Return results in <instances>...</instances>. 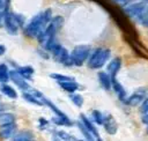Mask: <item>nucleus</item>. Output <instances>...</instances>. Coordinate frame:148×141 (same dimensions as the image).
<instances>
[{
  "mask_svg": "<svg viewBox=\"0 0 148 141\" xmlns=\"http://www.w3.org/2000/svg\"><path fill=\"white\" fill-rule=\"evenodd\" d=\"M9 1L10 0H0V28L3 24V17L6 13L9 10Z\"/></svg>",
  "mask_w": 148,
  "mask_h": 141,
  "instance_id": "obj_23",
  "label": "nucleus"
},
{
  "mask_svg": "<svg viewBox=\"0 0 148 141\" xmlns=\"http://www.w3.org/2000/svg\"><path fill=\"white\" fill-rule=\"evenodd\" d=\"M50 77L56 80L57 82H62V81H69V80H74V77L68 76V75H64V74H58V73H52L50 74Z\"/></svg>",
  "mask_w": 148,
  "mask_h": 141,
  "instance_id": "obj_28",
  "label": "nucleus"
},
{
  "mask_svg": "<svg viewBox=\"0 0 148 141\" xmlns=\"http://www.w3.org/2000/svg\"><path fill=\"white\" fill-rule=\"evenodd\" d=\"M51 54L53 57V59L59 62V64H62L65 66H73L72 62H71V54L68 53V51L61 45V44H57L51 51Z\"/></svg>",
  "mask_w": 148,
  "mask_h": 141,
  "instance_id": "obj_5",
  "label": "nucleus"
},
{
  "mask_svg": "<svg viewBox=\"0 0 148 141\" xmlns=\"http://www.w3.org/2000/svg\"><path fill=\"white\" fill-rule=\"evenodd\" d=\"M52 18V10L50 8L45 9L42 13H38L37 15H35L29 23L24 27V34L28 37H37L42 31L45 30V28L47 27V24L50 23Z\"/></svg>",
  "mask_w": 148,
  "mask_h": 141,
  "instance_id": "obj_1",
  "label": "nucleus"
},
{
  "mask_svg": "<svg viewBox=\"0 0 148 141\" xmlns=\"http://www.w3.org/2000/svg\"><path fill=\"white\" fill-rule=\"evenodd\" d=\"M76 126H77V128L80 129V132L82 133V135L84 136V139L86 140H89V141H92V140H96L95 139V136L92 135V133L86 127V125L81 121V120H79L77 123H76Z\"/></svg>",
  "mask_w": 148,
  "mask_h": 141,
  "instance_id": "obj_19",
  "label": "nucleus"
},
{
  "mask_svg": "<svg viewBox=\"0 0 148 141\" xmlns=\"http://www.w3.org/2000/svg\"><path fill=\"white\" fill-rule=\"evenodd\" d=\"M91 47L89 45H77L71 53V62L74 66H82L89 58Z\"/></svg>",
  "mask_w": 148,
  "mask_h": 141,
  "instance_id": "obj_3",
  "label": "nucleus"
},
{
  "mask_svg": "<svg viewBox=\"0 0 148 141\" xmlns=\"http://www.w3.org/2000/svg\"><path fill=\"white\" fill-rule=\"evenodd\" d=\"M116 2H119V3H123V5H126V3H128L130 1H132V0H114Z\"/></svg>",
  "mask_w": 148,
  "mask_h": 141,
  "instance_id": "obj_32",
  "label": "nucleus"
},
{
  "mask_svg": "<svg viewBox=\"0 0 148 141\" xmlns=\"http://www.w3.org/2000/svg\"><path fill=\"white\" fill-rule=\"evenodd\" d=\"M5 52H6V47H5L3 45H1V44H0V55H2Z\"/></svg>",
  "mask_w": 148,
  "mask_h": 141,
  "instance_id": "obj_33",
  "label": "nucleus"
},
{
  "mask_svg": "<svg viewBox=\"0 0 148 141\" xmlns=\"http://www.w3.org/2000/svg\"><path fill=\"white\" fill-rule=\"evenodd\" d=\"M13 121H15V116L13 113H9V112L0 113V125L7 124V123H13Z\"/></svg>",
  "mask_w": 148,
  "mask_h": 141,
  "instance_id": "obj_27",
  "label": "nucleus"
},
{
  "mask_svg": "<svg viewBox=\"0 0 148 141\" xmlns=\"http://www.w3.org/2000/svg\"><path fill=\"white\" fill-rule=\"evenodd\" d=\"M25 80H31L32 79V75L35 73L34 68L31 66H21V67H17L16 69Z\"/></svg>",
  "mask_w": 148,
  "mask_h": 141,
  "instance_id": "obj_20",
  "label": "nucleus"
},
{
  "mask_svg": "<svg viewBox=\"0 0 148 141\" xmlns=\"http://www.w3.org/2000/svg\"><path fill=\"white\" fill-rule=\"evenodd\" d=\"M148 96V88L146 87H141L135 89L125 101V104L130 105V106H136L138 104L142 103V101Z\"/></svg>",
  "mask_w": 148,
  "mask_h": 141,
  "instance_id": "obj_6",
  "label": "nucleus"
},
{
  "mask_svg": "<svg viewBox=\"0 0 148 141\" xmlns=\"http://www.w3.org/2000/svg\"><path fill=\"white\" fill-rule=\"evenodd\" d=\"M3 109H5V105L0 102V112H2V111H3Z\"/></svg>",
  "mask_w": 148,
  "mask_h": 141,
  "instance_id": "obj_34",
  "label": "nucleus"
},
{
  "mask_svg": "<svg viewBox=\"0 0 148 141\" xmlns=\"http://www.w3.org/2000/svg\"><path fill=\"white\" fill-rule=\"evenodd\" d=\"M112 89L114 90V92L118 95V98L125 103L126 98H127V95H126V90L125 88L121 86L120 82H118L117 79H112Z\"/></svg>",
  "mask_w": 148,
  "mask_h": 141,
  "instance_id": "obj_13",
  "label": "nucleus"
},
{
  "mask_svg": "<svg viewBox=\"0 0 148 141\" xmlns=\"http://www.w3.org/2000/svg\"><path fill=\"white\" fill-rule=\"evenodd\" d=\"M111 55V51L109 49L105 47H98L96 49L94 52L90 53L89 58H88V67L90 69H99L102 68L106 61L110 59Z\"/></svg>",
  "mask_w": 148,
  "mask_h": 141,
  "instance_id": "obj_2",
  "label": "nucleus"
},
{
  "mask_svg": "<svg viewBox=\"0 0 148 141\" xmlns=\"http://www.w3.org/2000/svg\"><path fill=\"white\" fill-rule=\"evenodd\" d=\"M147 13H148V6H147Z\"/></svg>",
  "mask_w": 148,
  "mask_h": 141,
  "instance_id": "obj_36",
  "label": "nucleus"
},
{
  "mask_svg": "<svg viewBox=\"0 0 148 141\" xmlns=\"http://www.w3.org/2000/svg\"><path fill=\"white\" fill-rule=\"evenodd\" d=\"M98 81L104 90H110L112 88V79L108 72H98Z\"/></svg>",
  "mask_w": 148,
  "mask_h": 141,
  "instance_id": "obj_12",
  "label": "nucleus"
},
{
  "mask_svg": "<svg viewBox=\"0 0 148 141\" xmlns=\"http://www.w3.org/2000/svg\"><path fill=\"white\" fill-rule=\"evenodd\" d=\"M3 25H5V29L7 30V32L9 35H17L18 32V23L16 21V17H15V13L8 10L3 17Z\"/></svg>",
  "mask_w": 148,
  "mask_h": 141,
  "instance_id": "obj_7",
  "label": "nucleus"
},
{
  "mask_svg": "<svg viewBox=\"0 0 148 141\" xmlns=\"http://www.w3.org/2000/svg\"><path fill=\"white\" fill-rule=\"evenodd\" d=\"M80 120L86 125V127L92 133V135L95 136V139H97V140H101V136H99V134H98V131H97V128H96V126L88 119V117L84 114V113H81L80 114Z\"/></svg>",
  "mask_w": 148,
  "mask_h": 141,
  "instance_id": "obj_14",
  "label": "nucleus"
},
{
  "mask_svg": "<svg viewBox=\"0 0 148 141\" xmlns=\"http://www.w3.org/2000/svg\"><path fill=\"white\" fill-rule=\"evenodd\" d=\"M146 132H147V134H148V125H147V128H146Z\"/></svg>",
  "mask_w": 148,
  "mask_h": 141,
  "instance_id": "obj_35",
  "label": "nucleus"
},
{
  "mask_svg": "<svg viewBox=\"0 0 148 141\" xmlns=\"http://www.w3.org/2000/svg\"><path fill=\"white\" fill-rule=\"evenodd\" d=\"M38 121H39V124H40V126H39L40 128H45V127L49 125V121H47V120H45L44 118H39V120H38Z\"/></svg>",
  "mask_w": 148,
  "mask_h": 141,
  "instance_id": "obj_30",
  "label": "nucleus"
},
{
  "mask_svg": "<svg viewBox=\"0 0 148 141\" xmlns=\"http://www.w3.org/2000/svg\"><path fill=\"white\" fill-rule=\"evenodd\" d=\"M9 73L10 70L8 69V66L6 64H0V83H6L10 80Z\"/></svg>",
  "mask_w": 148,
  "mask_h": 141,
  "instance_id": "obj_22",
  "label": "nucleus"
},
{
  "mask_svg": "<svg viewBox=\"0 0 148 141\" xmlns=\"http://www.w3.org/2000/svg\"><path fill=\"white\" fill-rule=\"evenodd\" d=\"M9 75H10V80L14 82V84L18 88V89H21L22 91H28L29 89H31L30 88V86H29V83L25 81V79L15 69H13V70H10V73H9Z\"/></svg>",
  "mask_w": 148,
  "mask_h": 141,
  "instance_id": "obj_8",
  "label": "nucleus"
},
{
  "mask_svg": "<svg viewBox=\"0 0 148 141\" xmlns=\"http://www.w3.org/2000/svg\"><path fill=\"white\" fill-rule=\"evenodd\" d=\"M15 131H16L15 121L0 125V139H9V138L12 139V136L15 134Z\"/></svg>",
  "mask_w": 148,
  "mask_h": 141,
  "instance_id": "obj_10",
  "label": "nucleus"
},
{
  "mask_svg": "<svg viewBox=\"0 0 148 141\" xmlns=\"http://www.w3.org/2000/svg\"><path fill=\"white\" fill-rule=\"evenodd\" d=\"M103 126L106 131V133H109L110 135H113L117 133V129H118V126H117V121L114 120L113 116L108 113L104 116V120H103Z\"/></svg>",
  "mask_w": 148,
  "mask_h": 141,
  "instance_id": "obj_9",
  "label": "nucleus"
},
{
  "mask_svg": "<svg viewBox=\"0 0 148 141\" xmlns=\"http://www.w3.org/2000/svg\"><path fill=\"white\" fill-rule=\"evenodd\" d=\"M35 139V135L31 131H21L15 133L12 136V140L14 141H31Z\"/></svg>",
  "mask_w": 148,
  "mask_h": 141,
  "instance_id": "obj_15",
  "label": "nucleus"
},
{
  "mask_svg": "<svg viewBox=\"0 0 148 141\" xmlns=\"http://www.w3.org/2000/svg\"><path fill=\"white\" fill-rule=\"evenodd\" d=\"M146 12H147V2L143 0H135V1L133 0V2L126 3L124 8V13L127 16L134 18H139Z\"/></svg>",
  "mask_w": 148,
  "mask_h": 141,
  "instance_id": "obj_4",
  "label": "nucleus"
},
{
  "mask_svg": "<svg viewBox=\"0 0 148 141\" xmlns=\"http://www.w3.org/2000/svg\"><path fill=\"white\" fill-rule=\"evenodd\" d=\"M22 97H23L27 102H29V103H31V104H34V105H38V106H43V105H44L43 101H42L38 96H36L32 91H30V92L23 91V92H22Z\"/></svg>",
  "mask_w": 148,
  "mask_h": 141,
  "instance_id": "obj_18",
  "label": "nucleus"
},
{
  "mask_svg": "<svg viewBox=\"0 0 148 141\" xmlns=\"http://www.w3.org/2000/svg\"><path fill=\"white\" fill-rule=\"evenodd\" d=\"M0 91L5 96H7L8 98H10V99H16L18 97L16 90L13 87H10L9 84H7V83H0Z\"/></svg>",
  "mask_w": 148,
  "mask_h": 141,
  "instance_id": "obj_17",
  "label": "nucleus"
},
{
  "mask_svg": "<svg viewBox=\"0 0 148 141\" xmlns=\"http://www.w3.org/2000/svg\"><path fill=\"white\" fill-rule=\"evenodd\" d=\"M59 83V86H60V88L62 89V90H65L66 92H69V94H72V92H75L79 88H80V86H79V83H76L74 80H69V81H62V82H58Z\"/></svg>",
  "mask_w": 148,
  "mask_h": 141,
  "instance_id": "obj_16",
  "label": "nucleus"
},
{
  "mask_svg": "<svg viewBox=\"0 0 148 141\" xmlns=\"http://www.w3.org/2000/svg\"><path fill=\"white\" fill-rule=\"evenodd\" d=\"M121 67V59L119 57L117 58H113L109 64H108V67H106V72L110 74L111 79H116L119 69Z\"/></svg>",
  "mask_w": 148,
  "mask_h": 141,
  "instance_id": "obj_11",
  "label": "nucleus"
},
{
  "mask_svg": "<svg viewBox=\"0 0 148 141\" xmlns=\"http://www.w3.org/2000/svg\"><path fill=\"white\" fill-rule=\"evenodd\" d=\"M91 118H92V120H94L95 124H97V125H103L104 114H103L99 110H92V111H91Z\"/></svg>",
  "mask_w": 148,
  "mask_h": 141,
  "instance_id": "obj_25",
  "label": "nucleus"
},
{
  "mask_svg": "<svg viewBox=\"0 0 148 141\" xmlns=\"http://www.w3.org/2000/svg\"><path fill=\"white\" fill-rule=\"evenodd\" d=\"M141 120H142V123H143V124H146V125H148V112H146V113H143V116H142V118H141Z\"/></svg>",
  "mask_w": 148,
  "mask_h": 141,
  "instance_id": "obj_31",
  "label": "nucleus"
},
{
  "mask_svg": "<svg viewBox=\"0 0 148 141\" xmlns=\"http://www.w3.org/2000/svg\"><path fill=\"white\" fill-rule=\"evenodd\" d=\"M51 121L53 124H56L57 126H73V121L68 118V117H59L56 116L51 119Z\"/></svg>",
  "mask_w": 148,
  "mask_h": 141,
  "instance_id": "obj_21",
  "label": "nucleus"
},
{
  "mask_svg": "<svg viewBox=\"0 0 148 141\" xmlns=\"http://www.w3.org/2000/svg\"><path fill=\"white\" fill-rule=\"evenodd\" d=\"M69 99H71L72 103H73L75 106H77V107H81V106L83 105V101H84L81 95L74 94V92H72V94L69 95Z\"/></svg>",
  "mask_w": 148,
  "mask_h": 141,
  "instance_id": "obj_26",
  "label": "nucleus"
},
{
  "mask_svg": "<svg viewBox=\"0 0 148 141\" xmlns=\"http://www.w3.org/2000/svg\"><path fill=\"white\" fill-rule=\"evenodd\" d=\"M140 111L142 112V113H146V112H148V96L142 101V103H141V106H140Z\"/></svg>",
  "mask_w": 148,
  "mask_h": 141,
  "instance_id": "obj_29",
  "label": "nucleus"
},
{
  "mask_svg": "<svg viewBox=\"0 0 148 141\" xmlns=\"http://www.w3.org/2000/svg\"><path fill=\"white\" fill-rule=\"evenodd\" d=\"M53 138L54 139H59V140H76V138L72 136L71 134H68L67 132L65 131H60V129H57V131H53Z\"/></svg>",
  "mask_w": 148,
  "mask_h": 141,
  "instance_id": "obj_24",
  "label": "nucleus"
}]
</instances>
